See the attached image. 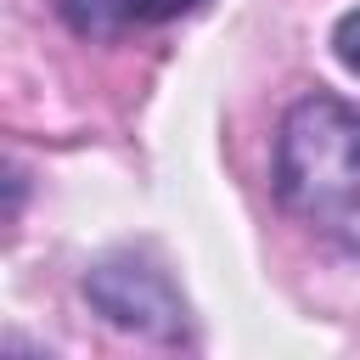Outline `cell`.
I'll return each mask as SVG.
<instances>
[{
  "instance_id": "cell-5",
  "label": "cell",
  "mask_w": 360,
  "mask_h": 360,
  "mask_svg": "<svg viewBox=\"0 0 360 360\" xmlns=\"http://www.w3.org/2000/svg\"><path fill=\"white\" fill-rule=\"evenodd\" d=\"M332 45H338V62H343L349 73H360V11H343V17H338Z\"/></svg>"
},
{
  "instance_id": "cell-3",
  "label": "cell",
  "mask_w": 360,
  "mask_h": 360,
  "mask_svg": "<svg viewBox=\"0 0 360 360\" xmlns=\"http://www.w3.org/2000/svg\"><path fill=\"white\" fill-rule=\"evenodd\" d=\"M68 22L79 34H112L118 22H129V6L124 0H62Z\"/></svg>"
},
{
  "instance_id": "cell-2",
  "label": "cell",
  "mask_w": 360,
  "mask_h": 360,
  "mask_svg": "<svg viewBox=\"0 0 360 360\" xmlns=\"http://www.w3.org/2000/svg\"><path fill=\"white\" fill-rule=\"evenodd\" d=\"M84 292L112 326H129V332H146V338H180L186 332V309L174 298V287L163 281V270H152V264L101 259L84 276Z\"/></svg>"
},
{
  "instance_id": "cell-4",
  "label": "cell",
  "mask_w": 360,
  "mask_h": 360,
  "mask_svg": "<svg viewBox=\"0 0 360 360\" xmlns=\"http://www.w3.org/2000/svg\"><path fill=\"white\" fill-rule=\"evenodd\" d=\"M129 6V22H174L186 11H197L202 0H124Z\"/></svg>"
},
{
  "instance_id": "cell-1",
  "label": "cell",
  "mask_w": 360,
  "mask_h": 360,
  "mask_svg": "<svg viewBox=\"0 0 360 360\" xmlns=\"http://www.w3.org/2000/svg\"><path fill=\"white\" fill-rule=\"evenodd\" d=\"M276 197L360 259V112L349 101L315 90L287 107L276 135Z\"/></svg>"
}]
</instances>
